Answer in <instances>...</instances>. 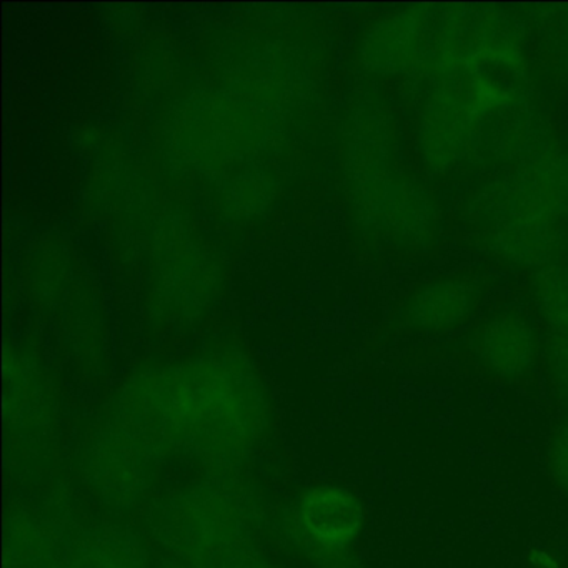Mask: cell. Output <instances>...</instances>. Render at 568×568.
I'll return each instance as SVG.
<instances>
[{
  "label": "cell",
  "mask_w": 568,
  "mask_h": 568,
  "mask_svg": "<svg viewBox=\"0 0 568 568\" xmlns=\"http://www.w3.org/2000/svg\"><path fill=\"white\" fill-rule=\"evenodd\" d=\"M410 81L425 178L485 181L548 145L528 24L508 9L430 6Z\"/></svg>",
  "instance_id": "6da1fadb"
},
{
  "label": "cell",
  "mask_w": 568,
  "mask_h": 568,
  "mask_svg": "<svg viewBox=\"0 0 568 568\" xmlns=\"http://www.w3.org/2000/svg\"><path fill=\"white\" fill-rule=\"evenodd\" d=\"M114 418L161 455L179 452L205 467L229 470L261 445L268 407L252 375L227 365L199 364L134 382Z\"/></svg>",
  "instance_id": "7a4b0ae2"
},
{
  "label": "cell",
  "mask_w": 568,
  "mask_h": 568,
  "mask_svg": "<svg viewBox=\"0 0 568 568\" xmlns=\"http://www.w3.org/2000/svg\"><path fill=\"white\" fill-rule=\"evenodd\" d=\"M462 224L474 247L501 267L531 275L565 258L568 162L561 145H545L485 179L465 199Z\"/></svg>",
  "instance_id": "3957f363"
},
{
  "label": "cell",
  "mask_w": 568,
  "mask_h": 568,
  "mask_svg": "<svg viewBox=\"0 0 568 568\" xmlns=\"http://www.w3.org/2000/svg\"><path fill=\"white\" fill-rule=\"evenodd\" d=\"M352 134V194L362 227L392 254L414 261L434 254L447 227L444 207L408 164L394 112L384 101L361 105Z\"/></svg>",
  "instance_id": "277c9868"
},
{
  "label": "cell",
  "mask_w": 568,
  "mask_h": 568,
  "mask_svg": "<svg viewBox=\"0 0 568 568\" xmlns=\"http://www.w3.org/2000/svg\"><path fill=\"white\" fill-rule=\"evenodd\" d=\"M257 521L254 497L227 480L189 485L152 511L155 540L195 568H221L251 554Z\"/></svg>",
  "instance_id": "5b68a950"
},
{
  "label": "cell",
  "mask_w": 568,
  "mask_h": 568,
  "mask_svg": "<svg viewBox=\"0 0 568 568\" xmlns=\"http://www.w3.org/2000/svg\"><path fill=\"white\" fill-rule=\"evenodd\" d=\"M159 457L161 454L144 438L111 418L92 432L79 464L92 491L124 508L138 505L149 494Z\"/></svg>",
  "instance_id": "8992f818"
},
{
  "label": "cell",
  "mask_w": 568,
  "mask_h": 568,
  "mask_svg": "<svg viewBox=\"0 0 568 568\" xmlns=\"http://www.w3.org/2000/svg\"><path fill=\"white\" fill-rule=\"evenodd\" d=\"M367 520L364 501L352 488L318 484L302 491L288 515V537L308 558L351 554Z\"/></svg>",
  "instance_id": "52a82bcc"
},
{
  "label": "cell",
  "mask_w": 568,
  "mask_h": 568,
  "mask_svg": "<svg viewBox=\"0 0 568 568\" xmlns=\"http://www.w3.org/2000/svg\"><path fill=\"white\" fill-rule=\"evenodd\" d=\"M490 294V278L474 268L445 272L412 288L398 322L415 335H445L474 321Z\"/></svg>",
  "instance_id": "ba28073f"
},
{
  "label": "cell",
  "mask_w": 568,
  "mask_h": 568,
  "mask_svg": "<svg viewBox=\"0 0 568 568\" xmlns=\"http://www.w3.org/2000/svg\"><path fill=\"white\" fill-rule=\"evenodd\" d=\"M475 364L497 381L520 382L537 371L544 341L527 312L501 307L475 327L468 341Z\"/></svg>",
  "instance_id": "9c48e42d"
},
{
  "label": "cell",
  "mask_w": 568,
  "mask_h": 568,
  "mask_svg": "<svg viewBox=\"0 0 568 568\" xmlns=\"http://www.w3.org/2000/svg\"><path fill=\"white\" fill-rule=\"evenodd\" d=\"M530 295L548 334L568 338V261L554 262L531 274Z\"/></svg>",
  "instance_id": "30bf717a"
},
{
  "label": "cell",
  "mask_w": 568,
  "mask_h": 568,
  "mask_svg": "<svg viewBox=\"0 0 568 568\" xmlns=\"http://www.w3.org/2000/svg\"><path fill=\"white\" fill-rule=\"evenodd\" d=\"M540 22H535L544 31L547 54L551 68L560 74L561 81H568V9L565 12H541L537 14Z\"/></svg>",
  "instance_id": "8fae6325"
},
{
  "label": "cell",
  "mask_w": 568,
  "mask_h": 568,
  "mask_svg": "<svg viewBox=\"0 0 568 568\" xmlns=\"http://www.w3.org/2000/svg\"><path fill=\"white\" fill-rule=\"evenodd\" d=\"M541 361L551 392L568 402V338L548 334L544 341Z\"/></svg>",
  "instance_id": "7c38bea8"
},
{
  "label": "cell",
  "mask_w": 568,
  "mask_h": 568,
  "mask_svg": "<svg viewBox=\"0 0 568 568\" xmlns=\"http://www.w3.org/2000/svg\"><path fill=\"white\" fill-rule=\"evenodd\" d=\"M548 468L555 484L568 495V422L560 425L548 447Z\"/></svg>",
  "instance_id": "4fadbf2b"
},
{
  "label": "cell",
  "mask_w": 568,
  "mask_h": 568,
  "mask_svg": "<svg viewBox=\"0 0 568 568\" xmlns=\"http://www.w3.org/2000/svg\"><path fill=\"white\" fill-rule=\"evenodd\" d=\"M528 568H564L560 555L548 548H531L527 555Z\"/></svg>",
  "instance_id": "5bb4252c"
},
{
  "label": "cell",
  "mask_w": 568,
  "mask_h": 568,
  "mask_svg": "<svg viewBox=\"0 0 568 568\" xmlns=\"http://www.w3.org/2000/svg\"><path fill=\"white\" fill-rule=\"evenodd\" d=\"M315 568H365L354 555H325V557L311 558Z\"/></svg>",
  "instance_id": "9a60e30c"
},
{
  "label": "cell",
  "mask_w": 568,
  "mask_h": 568,
  "mask_svg": "<svg viewBox=\"0 0 568 568\" xmlns=\"http://www.w3.org/2000/svg\"><path fill=\"white\" fill-rule=\"evenodd\" d=\"M221 568H278V565L268 564V561L248 554L245 555V557L237 558V560L231 561V564L224 565V567Z\"/></svg>",
  "instance_id": "2e32d148"
},
{
  "label": "cell",
  "mask_w": 568,
  "mask_h": 568,
  "mask_svg": "<svg viewBox=\"0 0 568 568\" xmlns=\"http://www.w3.org/2000/svg\"><path fill=\"white\" fill-rule=\"evenodd\" d=\"M172 568H195V567H189V565L179 564V565H174V567H172Z\"/></svg>",
  "instance_id": "e0dca14e"
},
{
  "label": "cell",
  "mask_w": 568,
  "mask_h": 568,
  "mask_svg": "<svg viewBox=\"0 0 568 568\" xmlns=\"http://www.w3.org/2000/svg\"><path fill=\"white\" fill-rule=\"evenodd\" d=\"M528 568V567H527Z\"/></svg>",
  "instance_id": "ac0fdd59"
}]
</instances>
